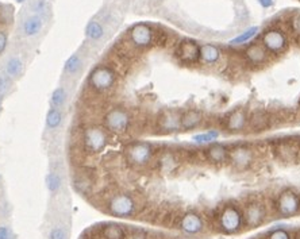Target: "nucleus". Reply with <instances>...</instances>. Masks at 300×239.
<instances>
[{
	"mask_svg": "<svg viewBox=\"0 0 300 239\" xmlns=\"http://www.w3.org/2000/svg\"><path fill=\"white\" fill-rule=\"evenodd\" d=\"M154 148L150 142L134 140L124 148V160L133 168H146L154 158Z\"/></svg>",
	"mask_w": 300,
	"mask_h": 239,
	"instance_id": "nucleus-4",
	"label": "nucleus"
},
{
	"mask_svg": "<svg viewBox=\"0 0 300 239\" xmlns=\"http://www.w3.org/2000/svg\"><path fill=\"white\" fill-rule=\"evenodd\" d=\"M259 33V27L257 26H253V27H249L246 29L243 33H241L239 35H237L235 38H233L230 41L231 45H243V43H246L251 39V38H254Z\"/></svg>",
	"mask_w": 300,
	"mask_h": 239,
	"instance_id": "nucleus-29",
	"label": "nucleus"
},
{
	"mask_svg": "<svg viewBox=\"0 0 300 239\" xmlns=\"http://www.w3.org/2000/svg\"><path fill=\"white\" fill-rule=\"evenodd\" d=\"M255 161V150L247 144H238L229 152V162L233 169L243 172L253 166Z\"/></svg>",
	"mask_w": 300,
	"mask_h": 239,
	"instance_id": "nucleus-8",
	"label": "nucleus"
},
{
	"mask_svg": "<svg viewBox=\"0 0 300 239\" xmlns=\"http://www.w3.org/2000/svg\"><path fill=\"white\" fill-rule=\"evenodd\" d=\"M46 186H48V189L52 192V194H56L58 189H60V186H61V177H60V174L56 173V172H52L46 176Z\"/></svg>",
	"mask_w": 300,
	"mask_h": 239,
	"instance_id": "nucleus-32",
	"label": "nucleus"
},
{
	"mask_svg": "<svg viewBox=\"0 0 300 239\" xmlns=\"http://www.w3.org/2000/svg\"><path fill=\"white\" fill-rule=\"evenodd\" d=\"M73 186L78 194L90 195L91 189L94 186V182H92V180L87 174H78L77 177H74Z\"/></svg>",
	"mask_w": 300,
	"mask_h": 239,
	"instance_id": "nucleus-26",
	"label": "nucleus"
},
{
	"mask_svg": "<svg viewBox=\"0 0 300 239\" xmlns=\"http://www.w3.org/2000/svg\"><path fill=\"white\" fill-rule=\"evenodd\" d=\"M104 35L103 26L100 25V22L91 21L85 26V37L91 41H99L102 39Z\"/></svg>",
	"mask_w": 300,
	"mask_h": 239,
	"instance_id": "nucleus-25",
	"label": "nucleus"
},
{
	"mask_svg": "<svg viewBox=\"0 0 300 239\" xmlns=\"http://www.w3.org/2000/svg\"><path fill=\"white\" fill-rule=\"evenodd\" d=\"M222 58V50L214 43L200 45V61L206 65H215Z\"/></svg>",
	"mask_w": 300,
	"mask_h": 239,
	"instance_id": "nucleus-21",
	"label": "nucleus"
},
{
	"mask_svg": "<svg viewBox=\"0 0 300 239\" xmlns=\"http://www.w3.org/2000/svg\"><path fill=\"white\" fill-rule=\"evenodd\" d=\"M273 153L277 160L281 162H296L300 152V144L299 140L292 139V138H285V139H280L273 144L272 148Z\"/></svg>",
	"mask_w": 300,
	"mask_h": 239,
	"instance_id": "nucleus-12",
	"label": "nucleus"
},
{
	"mask_svg": "<svg viewBox=\"0 0 300 239\" xmlns=\"http://www.w3.org/2000/svg\"><path fill=\"white\" fill-rule=\"evenodd\" d=\"M157 128L162 134H173L181 130V111L169 108L157 116Z\"/></svg>",
	"mask_w": 300,
	"mask_h": 239,
	"instance_id": "nucleus-13",
	"label": "nucleus"
},
{
	"mask_svg": "<svg viewBox=\"0 0 300 239\" xmlns=\"http://www.w3.org/2000/svg\"><path fill=\"white\" fill-rule=\"evenodd\" d=\"M13 84V78H10L7 74H0V93L5 95L9 91L10 87Z\"/></svg>",
	"mask_w": 300,
	"mask_h": 239,
	"instance_id": "nucleus-37",
	"label": "nucleus"
},
{
	"mask_svg": "<svg viewBox=\"0 0 300 239\" xmlns=\"http://www.w3.org/2000/svg\"><path fill=\"white\" fill-rule=\"evenodd\" d=\"M177 60L184 65H195L200 62V45L192 39H184L180 43H177L176 47Z\"/></svg>",
	"mask_w": 300,
	"mask_h": 239,
	"instance_id": "nucleus-14",
	"label": "nucleus"
},
{
	"mask_svg": "<svg viewBox=\"0 0 300 239\" xmlns=\"http://www.w3.org/2000/svg\"><path fill=\"white\" fill-rule=\"evenodd\" d=\"M276 212L283 218L295 216L300 211L299 195L292 189H284L276 199Z\"/></svg>",
	"mask_w": 300,
	"mask_h": 239,
	"instance_id": "nucleus-11",
	"label": "nucleus"
},
{
	"mask_svg": "<svg viewBox=\"0 0 300 239\" xmlns=\"http://www.w3.org/2000/svg\"><path fill=\"white\" fill-rule=\"evenodd\" d=\"M295 239H300V234L299 235H296V238Z\"/></svg>",
	"mask_w": 300,
	"mask_h": 239,
	"instance_id": "nucleus-45",
	"label": "nucleus"
},
{
	"mask_svg": "<svg viewBox=\"0 0 300 239\" xmlns=\"http://www.w3.org/2000/svg\"><path fill=\"white\" fill-rule=\"evenodd\" d=\"M259 2V5L263 7V9H271L275 5V2L273 0H257Z\"/></svg>",
	"mask_w": 300,
	"mask_h": 239,
	"instance_id": "nucleus-42",
	"label": "nucleus"
},
{
	"mask_svg": "<svg viewBox=\"0 0 300 239\" xmlns=\"http://www.w3.org/2000/svg\"><path fill=\"white\" fill-rule=\"evenodd\" d=\"M229 152L230 149L227 148L225 144L219 142H212L208 145V148L204 149V158L212 165H222L229 162Z\"/></svg>",
	"mask_w": 300,
	"mask_h": 239,
	"instance_id": "nucleus-18",
	"label": "nucleus"
},
{
	"mask_svg": "<svg viewBox=\"0 0 300 239\" xmlns=\"http://www.w3.org/2000/svg\"><path fill=\"white\" fill-rule=\"evenodd\" d=\"M249 123V112L246 108H235L225 119V128L229 132H242L247 128Z\"/></svg>",
	"mask_w": 300,
	"mask_h": 239,
	"instance_id": "nucleus-16",
	"label": "nucleus"
},
{
	"mask_svg": "<svg viewBox=\"0 0 300 239\" xmlns=\"http://www.w3.org/2000/svg\"><path fill=\"white\" fill-rule=\"evenodd\" d=\"M110 142L108 131L103 126L88 124L81 131V145L84 152L88 154H99L107 148Z\"/></svg>",
	"mask_w": 300,
	"mask_h": 239,
	"instance_id": "nucleus-2",
	"label": "nucleus"
},
{
	"mask_svg": "<svg viewBox=\"0 0 300 239\" xmlns=\"http://www.w3.org/2000/svg\"><path fill=\"white\" fill-rule=\"evenodd\" d=\"M267 239H292L291 234L284 228H276L267 235Z\"/></svg>",
	"mask_w": 300,
	"mask_h": 239,
	"instance_id": "nucleus-35",
	"label": "nucleus"
},
{
	"mask_svg": "<svg viewBox=\"0 0 300 239\" xmlns=\"http://www.w3.org/2000/svg\"><path fill=\"white\" fill-rule=\"evenodd\" d=\"M217 220H218L219 230L227 235L238 234L245 226L242 208H239L233 203H227L223 207H221V210L217 215Z\"/></svg>",
	"mask_w": 300,
	"mask_h": 239,
	"instance_id": "nucleus-3",
	"label": "nucleus"
},
{
	"mask_svg": "<svg viewBox=\"0 0 300 239\" xmlns=\"http://www.w3.org/2000/svg\"><path fill=\"white\" fill-rule=\"evenodd\" d=\"M42 27H44L42 18L39 15H31L23 23V33L27 37H35V35L41 33Z\"/></svg>",
	"mask_w": 300,
	"mask_h": 239,
	"instance_id": "nucleus-24",
	"label": "nucleus"
},
{
	"mask_svg": "<svg viewBox=\"0 0 300 239\" xmlns=\"http://www.w3.org/2000/svg\"><path fill=\"white\" fill-rule=\"evenodd\" d=\"M176 226L184 234L196 235L203 232L204 230V222L202 216L196 212H185L176 218Z\"/></svg>",
	"mask_w": 300,
	"mask_h": 239,
	"instance_id": "nucleus-15",
	"label": "nucleus"
},
{
	"mask_svg": "<svg viewBox=\"0 0 300 239\" xmlns=\"http://www.w3.org/2000/svg\"><path fill=\"white\" fill-rule=\"evenodd\" d=\"M23 68H25V64H23L21 58L17 57V56H13V57H10L7 60V62H6L5 72L10 78L17 80L23 73Z\"/></svg>",
	"mask_w": 300,
	"mask_h": 239,
	"instance_id": "nucleus-23",
	"label": "nucleus"
},
{
	"mask_svg": "<svg viewBox=\"0 0 300 239\" xmlns=\"http://www.w3.org/2000/svg\"><path fill=\"white\" fill-rule=\"evenodd\" d=\"M7 46H9V35L5 30L0 29V56L5 53Z\"/></svg>",
	"mask_w": 300,
	"mask_h": 239,
	"instance_id": "nucleus-39",
	"label": "nucleus"
},
{
	"mask_svg": "<svg viewBox=\"0 0 300 239\" xmlns=\"http://www.w3.org/2000/svg\"><path fill=\"white\" fill-rule=\"evenodd\" d=\"M3 96L5 95H2V93H0V108H2V103H3Z\"/></svg>",
	"mask_w": 300,
	"mask_h": 239,
	"instance_id": "nucleus-43",
	"label": "nucleus"
},
{
	"mask_svg": "<svg viewBox=\"0 0 300 239\" xmlns=\"http://www.w3.org/2000/svg\"><path fill=\"white\" fill-rule=\"evenodd\" d=\"M243 223L247 228H257L263 226L268 219L267 204L259 199H251L242 207Z\"/></svg>",
	"mask_w": 300,
	"mask_h": 239,
	"instance_id": "nucleus-7",
	"label": "nucleus"
},
{
	"mask_svg": "<svg viewBox=\"0 0 300 239\" xmlns=\"http://www.w3.org/2000/svg\"><path fill=\"white\" fill-rule=\"evenodd\" d=\"M0 239H13V234H11L10 228L0 226Z\"/></svg>",
	"mask_w": 300,
	"mask_h": 239,
	"instance_id": "nucleus-41",
	"label": "nucleus"
},
{
	"mask_svg": "<svg viewBox=\"0 0 300 239\" xmlns=\"http://www.w3.org/2000/svg\"><path fill=\"white\" fill-rule=\"evenodd\" d=\"M99 239H126V230L120 224L107 223L98 231Z\"/></svg>",
	"mask_w": 300,
	"mask_h": 239,
	"instance_id": "nucleus-22",
	"label": "nucleus"
},
{
	"mask_svg": "<svg viewBox=\"0 0 300 239\" xmlns=\"http://www.w3.org/2000/svg\"><path fill=\"white\" fill-rule=\"evenodd\" d=\"M132 124V116L122 107L110 108L103 116V127L115 135L126 134Z\"/></svg>",
	"mask_w": 300,
	"mask_h": 239,
	"instance_id": "nucleus-6",
	"label": "nucleus"
},
{
	"mask_svg": "<svg viewBox=\"0 0 300 239\" xmlns=\"http://www.w3.org/2000/svg\"><path fill=\"white\" fill-rule=\"evenodd\" d=\"M15 2H18V3H23L25 0H15Z\"/></svg>",
	"mask_w": 300,
	"mask_h": 239,
	"instance_id": "nucleus-44",
	"label": "nucleus"
},
{
	"mask_svg": "<svg viewBox=\"0 0 300 239\" xmlns=\"http://www.w3.org/2000/svg\"><path fill=\"white\" fill-rule=\"evenodd\" d=\"M156 34L157 31L148 23H137L128 30V41L136 49H149L156 45Z\"/></svg>",
	"mask_w": 300,
	"mask_h": 239,
	"instance_id": "nucleus-9",
	"label": "nucleus"
},
{
	"mask_svg": "<svg viewBox=\"0 0 300 239\" xmlns=\"http://www.w3.org/2000/svg\"><path fill=\"white\" fill-rule=\"evenodd\" d=\"M219 138V132L215 130H210V131L202 132V134H196L192 136L193 142H196L199 145H206V144H212Z\"/></svg>",
	"mask_w": 300,
	"mask_h": 239,
	"instance_id": "nucleus-31",
	"label": "nucleus"
},
{
	"mask_svg": "<svg viewBox=\"0 0 300 239\" xmlns=\"http://www.w3.org/2000/svg\"><path fill=\"white\" fill-rule=\"evenodd\" d=\"M180 239H191V238H180Z\"/></svg>",
	"mask_w": 300,
	"mask_h": 239,
	"instance_id": "nucleus-46",
	"label": "nucleus"
},
{
	"mask_svg": "<svg viewBox=\"0 0 300 239\" xmlns=\"http://www.w3.org/2000/svg\"><path fill=\"white\" fill-rule=\"evenodd\" d=\"M106 211L115 218H133L138 212V203L133 195L118 192L108 198Z\"/></svg>",
	"mask_w": 300,
	"mask_h": 239,
	"instance_id": "nucleus-5",
	"label": "nucleus"
},
{
	"mask_svg": "<svg viewBox=\"0 0 300 239\" xmlns=\"http://www.w3.org/2000/svg\"><path fill=\"white\" fill-rule=\"evenodd\" d=\"M243 57L246 62L251 66H264L265 64L269 62L271 53L264 47L263 43H249L245 47L243 52Z\"/></svg>",
	"mask_w": 300,
	"mask_h": 239,
	"instance_id": "nucleus-17",
	"label": "nucleus"
},
{
	"mask_svg": "<svg viewBox=\"0 0 300 239\" xmlns=\"http://www.w3.org/2000/svg\"><path fill=\"white\" fill-rule=\"evenodd\" d=\"M126 239H148V232L138 227H130L126 231Z\"/></svg>",
	"mask_w": 300,
	"mask_h": 239,
	"instance_id": "nucleus-34",
	"label": "nucleus"
},
{
	"mask_svg": "<svg viewBox=\"0 0 300 239\" xmlns=\"http://www.w3.org/2000/svg\"><path fill=\"white\" fill-rule=\"evenodd\" d=\"M289 29L296 37H300V13H296L289 19Z\"/></svg>",
	"mask_w": 300,
	"mask_h": 239,
	"instance_id": "nucleus-36",
	"label": "nucleus"
},
{
	"mask_svg": "<svg viewBox=\"0 0 300 239\" xmlns=\"http://www.w3.org/2000/svg\"><path fill=\"white\" fill-rule=\"evenodd\" d=\"M118 81V74L108 65H96L88 74V87L96 93H107L112 91Z\"/></svg>",
	"mask_w": 300,
	"mask_h": 239,
	"instance_id": "nucleus-1",
	"label": "nucleus"
},
{
	"mask_svg": "<svg viewBox=\"0 0 300 239\" xmlns=\"http://www.w3.org/2000/svg\"><path fill=\"white\" fill-rule=\"evenodd\" d=\"M34 9H35L37 13L42 14V13H46V11L49 10V6H48V3H46V0H38L37 3H35V6H34Z\"/></svg>",
	"mask_w": 300,
	"mask_h": 239,
	"instance_id": "nucleus-40",
	"label": "nucleus"
},
{
	"mask_svg": "<svg viewBox=\"0 0 300 239\" xmlns=\"http://www.w3.org/2000/svg\"><path fill=\"white\" fill-rule=\"evenodd\" d=\"M81 58L78 54H72L64 64V72L66 74H76L78 70L81 69Z\"/></svg>",
	"mask_w": 300,
	"mask_h": 239,
	"instance_id": "nucleus-28",
	"label": "nucleus"
},
{
	"mask_svg": "<svg viewBox=\"0 0 300 239\" xmlns=\"http://www.w3.org/2000/svg\"><path fill=\"white\" fill-rule=\"evenodd\" d=\"M204 120V115L200 110L196 108H188L181 112V130L189 131L200 127Z\"/></svg>",
	"mask_w": 300,
	"mask_h": 239,
	"instance_id": "nucleus-19",
	"label": "nucleus"
},
{
	"mask_svg": "<svg viewBox=\"0 0 300 239\" xmlns=\"http://www.w3.org/2000/svg\"><path fill=\"white\" fill-rule=\"evenodd\" d=\"M13 6L0 5V25H10V23H13Z\"/></svg>",
	"mask_w": 300,
	"mask_h": 239,
	"instance_id": "nucleus-33",
	"label": "nucleus"
},
{
	"mask_svg": "<svg viewBox=\"0 0 300 239\" xmlns=\"http://www.w3.org/2000/svg\"><path fill=\"white\" fill-rule=\"evenodd\" d=\"M49 239H66V232L62 227H53L49 234Z\"/></svg>",
	"mask_w": 300,
	"mask_h": 239,
	"instance_id": "nucleus-38",
	"label": "nucleus"
},
{
	"mask_svg": "<svg viewBox=\"0 0 300 239\" xmlns=\"http://www.w3.org/2000/svg\"><path fill=\"white\" fill-rule=\"evenodd\" d=\"M272 118L267 111H259L253 112L251 115H249V123H247V128H250L251 131L260 132L267 130L271 127Z\"/></svg>",
	"mask_w": 300,
	"mask_h": 239,
	"instance_id": "nucleus-20",
	"label": "nucleus"
},
{
	"mask_svg": "<svg viewBox=\"0 0 300 239\" xmlns=\"http://www.w3.org/2000/svg\"><path fill=\"white\" fill-rule=\"evenodd\" d=\"M66 102V91L64 87H57L52 92L50 96V104L54 108H61Z\"/></svg>",
	"mask_w": 300,
	"mask_h": 239,
	"instance_id": "nucleus-30",
	"label": "nucleus"
},
{
	"mask_svg": "<svg viewBox=\"0 0 300 239\" xmlns=\"http://www.w3.org/2000/svg\"><path fill=\"white\" fill-rule=\"evenodd\" d=\"M62 123V112L60 108L52 107L46 114V127L49 130H56L61 126Z\"/></svg>",
	"mask_w": 300,
	"mask_h": 239,
	"instance_id": "nucleus-27",
	"label": "nucleus"
},
{
	"mask_svg": "<svg viewBox=\"0 0 300 239\" xmlns=\"http://www.w3.org/2000/svg\"><path fill=\"white\" fill-rule=\"evenodd\" d=\"M261 43L269 53L279 56L288 49V37L279 27H269L261 35Z\"/></svg>",
	"mask_w": 300,
	"mask_h": 239,
	"instance_id": "nucleus-10",
	"label": "nucleus"
}]
</instances>
